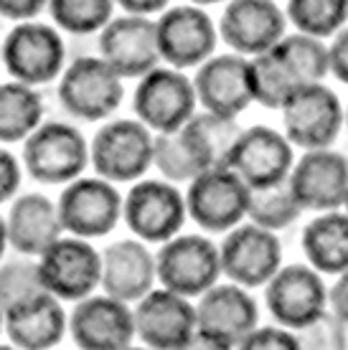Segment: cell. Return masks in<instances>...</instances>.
<instances>
[{
    "label": "cell",
    "instance_id": "cell-1",
    "mask_svg": "<svg viewBox=\"0 0 348 350\" xmlns=\"http://www.w3.org/2000/svg\"><path fill=\"white\" fill-rule=\"evenodd\" d=\"M328 69V49L321 38L308 33L288 36L249 62L254 102L267 109H282L297 89L321 81Z\"/></svg>",
    "mask_w": 348,
    "mask_h": 350
},
{
    "label": "cell",
    "instance_id": "cell-2",
    "mask_svg": "<svg viewBox=\"0 0 348 350\" xmlns=\"http://www.w3.org/2000/svg\"><path fill=\"white\" fill-rule=\"evenodd\" d=\"M260 323V310L242 284H214L196 305V342L203 348H242L244 338Z\"/></svg>",
    "mask_w": 348,
    "mask_h": 350
},
{
    "label": "cell",
    "instance_id": "cell-3",
    "mask_svg": "<svg viewBox=\"0 0 348 350\" xmlns=\"http://www.w3.org/2000/svg\"><path fill=\"white\" fill-rule=\"evenodd\" d=\"M0 59L13 79L31 87H41L61 77L66 44L61 38L59 28L31 18L10 28L3 41Z\"/></svg>",
    "mask_w": 348,
    "mask_h": 350
},
{
    "label": "cell",
    "instance_id": "cell-4",
    "mask_svg": "<svg viewBox=\"0 0 348 350\" xmlns=\"http://www.w3.org/2000/svg\"><path fill=\"white\" fill-rule=\"evenodd\" d=\"M89 163V145L74 124L41 122L23 140V170L38 183H69Z\"/></svg>",
    "mask_w": 348,
    "mask_h": 350
},
{
    "label": "cell",
    "instance_id": "cell-5",
    "mask_svg": "<svg viewBox=\"0 0 348 350\" xmlns=\"http://www.w3.org/2000/svg\"><path fill=\"white\" fill-rule=\"evenodd\" d=\"M125 87L122 77L102 56H82L61 71V107L84 122H99L122 105Z\"/></svg>",
    "mask_w": 348,
    "mask_h": 350
},
{
    "label": "cell",
    "instance_id": "cell-6",
    "mask_svg": "<svg viewBox=\"0 0 348 350\" xmlns=\"http://www.w3.org/2000/svg\"><path fill=\"white\" fill-rule=\"evenodd\" d=\"M89 160L99 178L132 183L153 165V135L140 120H112L99 127L89 148Z\"/></svg>",
    "mask_w": 348,
    "mask_h": 350
},
{
    "label": "cell",
    "instance_id": "cell-7",
    "mask_svg": "<svg viewBox=\"0 0 348 350\" xmlns=\"http://www.w3.org/2000/svg\"><path fill=\"white\" fill-rule=\"evenodd\" d=\"M252 188L232 167H209L188 180L186 208L209 234H224L239 226L249 211Z\"/></svg>",
    "mask_w": 348,
    "mask_h": 350
},
{
    "label": "cell",
    "instance_id": "cell-8",
    "mask_svg": "<svg viewBox=\"0 0 348 350\" xmlns=\"http://www.w3.org/2000/svg\"><path fill=\"white\" fill-rule=\"evenodd\" d=\"M158 282L183 297H201L221 277L219 246L201 234H175L156 254Z\"/></svg>",
    "mask_w": 348,
    "mask_h": 350
},
{
    "label": "cell",
    "instance_id": "cell-9",
    "mask_svg": "<svg viewBox=\"0 0 348 350\" xmlns=\"http://www.w3.org/2000/svg\"><path fill=\"white\" fill-rule=\"evenodd\" d=\"M122 203L125 201L112 180L79 175L64 185L56 206L66 234L82 239H102L120 224Z\"/></svg>",
    "mask_w": 348,
    "mask_h": 350
},
{
    "label": "cell",
    "instance_id": "cell-10",
    "mask_svg": "<svg viewBox=\"0 0 348 350\" xmlns=\"http://www.w3.org/2000/svg\"><path fill=\"white\" fill-rule=\"evenodd\" d=\"M38 271L46 292L61 302H79L102 282V254L89 239L61 237L38 256Z\"/></svg>",
    "mask_w": 348,
    "mask_h": 350
},
{
    "label": "cell",
    "instance_id": "cell-11",
    "mask_svg": "<svg viewBox=\"0 0 348 350\" xmlns=\"http://www.w3.org/2000/svg\"><path fill=\"white\" fill-rule=\"evenodd\" d=\"M122 216L145 244H163L186 224V196L171 180H138L122 203Z\"/></svg>",
    "mask_w": 348,
    "mask_h": 350
},
{
    "label": "cell",
    "instance_id": "cell-12",
    "mask_svg": "<svg viewBox=\"0 0 348 350\" xmlns=\"http://www.w3.org/2000/svg\"><path fill=\"white\" fill-rule=\"evenodd\" d=\"M346 122V112L333 89L315 81L297 89L282 107L285 137L303 150L331 148Z\"/></svg>",
    "mask_w": 348,
    "mask_h": 350
},
{
    "label": "cell",
    "instance_id": "cell-13",
    "mask_svg": "<svg viewBox=\"0 0 348 350\" xmlns=\"http://www.w3.org/2000/svg\"><path fill=\"white\" fill-rule=\"evenodd\" d=\"M196 89L181 69H153L140 77L132 109L140 122L156 132H175L196 114Z\"/></svg>",
    "mask_w": 348,
    "mask_h": 350
},
{
    "label": "cell",
    "instance_id": "cell-14",
    "mask_svg": "<svg viewBox=\"0 0 348 350\" xmlns=\"http://www.w3.org/2000/svg\"><path fill=\"white\" fill-rule=\"evenodd\" d=\"M132 312L135 333L148 348L183 350L196 342V307L173 289H150Z\"/></svg>",
    "mask_w": 348,
    "mask_h": 350
},
{
    "label": "cell",
    "instance_id": "cell-15",
    "mask_svg": "<svg viewBox=\"0 0 348 350\" xmlns=\"http://www.w3.org/2000/svg\"><path fill=\"white\" fill-rule=\"evenodd\" d=\"M219 256L221 274L252 289L267 284L277 274L282 264V244L270 228L260 224H239L221 241Z\"/></svg>",
    "mask_w": 348,
    "mask_h": 350
},
{
    "label": "cell",
    "instance_id": "cell-16",
    "mask_svg": "<svg viewBox=\"0 0 348 350\" xmlns=\"http://www.w3.org/2000/svg\"><path fill=\"white\" fill-rule=\"evenodd\" d=\"M69 335L82 350H125L135 340V312L112 295L79 299L69 315Z\"/></svg>",
    "mask_w": 348,
    "mask_h": 350
},
{
    "label": "cell",
    "instance_id": "cell-17",
    "mask_svg": "<svg viewBox=\"0 0 348 350\" xmlns=\"http://www.w3.org/2000/svg\"><path fill=\"white\" fill-rule=\"evenodd\" d=\"M264 299L275 323L300 330L325 312L328 289L310 264H288L267 282Z\"/></svg>",
    "mask_w": 348,
    "mask_h": 350
},
{
    "label": "cell",
    "instance_id": "cell-18",
    "mask_svg": "<svg viewBox=\"0 0 348 350\" xmlns=\"http://www.w3.org/2000/svg\"><path fill=\"white\" fill-rule=\"evenodd\" d=\"M99 56L122 79H140L160 62L158 23L148 16L127 13L112 18L99 33Z\"/></svg>",
    "mask_w": 348,
    "mask_h": 350
},
{
    "label": "cell",
    "instance_id": "cell-19",
    "mask_svg": "<svg viewBox=\"0 0 348 350\" xmlns=\"http://www.w3.org/2000/svg\"><path fill=\"white\" fill-rule=\"evenodd\" d=\"M293 142L264 124L242 132L227 163L249 188H267L285 180L293 173Z\"/></svg>",
    "mask_w": 348,
    "mask_h": 350
},
{
    "label": "cell",
    "instance_id": "cell-20",
    "mask_svg": "<svg viewBox=\"0 0 348 350\" xmlns=\"http://www.w3.org/2000/svg\"><path fill=\"white\" fill-rule=\"evenodd\" d=\"M158 23V49L173 69L201 66L216 49V28L199 5H178L166 10Z\"/></svg>",
    "mask_w": 348,
    "mask_h": 350
},
{
    "label": "cell",
    "instance_id": "cell-21",
    "mask_svg": "<svg viewBox=\"0 0 348 350\" xmlns=\"http://www.w3.org/2000/svg\"><path fill=\"white\" fill-rule=\"evenodd\" d=\"M3 330L13 348L49 350L56 348L69 330V315L61 299L51 292H36L3 310Z\"/></svg>",
    "mask_w": 348,
    "mask_h": 350
},
{
    "label": "cell",
    "instance_id": "cell-22",
    "mask_svg": "<svg viewBox=\"0 0 348 350\" xmlns=\"http://www.w3.org/2000/svg\"><path fill=\"white\" fill-rule=\"evenodd\" d=\"M288 18L275 0H229L219 21V33L229 49L257 56L285 38Z\"/></svg>",
    "mask_w": 348,
    "mask_h": 350
},
{
    "label": "cell",
    "instance_id": "cell-23",
    "mask_svg": "<svg viewBox=\"0 0 348 350\" xmlns=\"http://www.w3.org/2000/svg\"><path fill=\"white\" fill-rule=\"evenodd\" d=\"M290 183L305 211H336L348 193V160L328 148L305 150L293 165Z\"/></svg>",
    "mask_w": 348,
    "mask_h": 350
},
{
    "label": "cell",
    "instance_id": "cell-24",
    "mask_svg": "<svg viewBox=\"0 0 348 350\" xmlns=\"http://www.w3.org/2000/svg\"><path fill=\"white\" fill-rule=\"evenodd\" d=\"M193 89L203 109L224 117H236L254 102L249 62L236 51L209 56L193 77Z\"/></svg>",
    "mask_w": 348,
    "mask_h": 350
},
{
    "label": "cell",
    "instance_id": "cell-25",
    "mask_svg": "<svg viewBox=\"0 0 348 350\" xmlns=\"http://www.w3.org/2000/svg\"><path fill=\"white\" fill-rule=\"evenodd\" d=\"M158 280L156 256L142 239L112 241L102 252V282L99 287L122 302H138L145 297Z\"/></svg>",
    "mask_w": 348,
    "mask_h": 350
},
{
    "label": "cell",
    "instance_id": "cell-26",
    "mask_svg": "<svg viewBox=\"0 0 348 350\" xmlns=\"http://www.w3.org/2000/svg\"><path fill=\"white\" fill-rule=\"evenodd\" d=\"M5 226L10 249L26 256H41L64 234L59 206L41 193H23L13 198Z\"/></svg>",
    "mask_w": 348,
    "mask_h": 350
},
{
    "label": "cell",
    "instance_id": "cell-27",
    "mask_svg": "<svg viewBox=\"0 0 348 350\" xmlns=\"http://www.w3.org/2000/svg\"><path fill=\"white\" fill-rule=\"evenodd\" d=\"M303 254L323 274L348 271V213L323 211L303 228Z\"/></svg>",
    "mask_w": 348,
    "mask_h": 350
},
{
    "label": "cell",
    "instance_id": "cell-28",
    "mask_svg": "<svg viewBox=\"0 0 348 350\" xmlns=\"http://www.w3.org/2000/svg\"><path fill=\"white\" fill-rule=\"evenodd\" d=\"M181 132L199 160V165L209 170V167H227L229 155L244 130L234 117L203 109L201 114H193L181 127Z\"/></svg>",
    "mask_w": 348,
    "mask_h": 350
},
{
    "label": "cell",
    "instance_id": "cell-29",
    "mask_svg": "<svg viewBox=\"0 0 348 350\" xmlns=\"http://www.w3.org/2000/svg\"><path fill=\"white\" fill-rule=\"evenodd\" d=\"M44 96L23 81L0 84V142H23L44 122Z\"/></svg>",
    "mask_w": 348,
    "mask_h": 350
},
{
    "label": "cell",
    "instance_id": "cell-30",
    "mask_svg": "<svg viewBox=\"0 0 348 350\" xmlns=\"http://www.w3.org/2000/svg\"><path fill=\"white\" fill-rule=\"evenodd\" d=\"M303 206L295 198L293 183H290V175L285 180H279L275 185L267 188H252L249 196V211L247 216L252 224L270 228V231H279V228H288L290 224H295L303 213Z\"/></svg>",
    "mask_w": 348,
    "mask_h": 350
},
{
    "label": "cell",
    "instance_id": "cell-31",
    "mask_svg": "<svg viewBox=\"0 0 348 350\" xmlns=\"http://www.w3.org/2000/svg\"><path fill=\"white\" fill-rule=\"evenodd\" d=\"M114 0H49L53 26L71 36L97 33L112 21Z\"/></svg>",
    "mask_w": 348,
    "mask_h": 350
},
{
    "label": "cell",
    "instance_id": "cell-32",
    "mask_svg": "<svg viewBox=\"0 0 348 350\" xmlns=\"http://www.w3.org/2000/svg\"><path fill=\"white\" fill-rule=\"evenodd\" d=\"M288 21L300 33L328 38L348 21V0H288Z\"/></svg>",
    "mask_w": 348,
    "mask_h": 350
},
{
    "label": "cell",
    "instance_id": "cell-33",
    "mask_svg": "<svg viewBox=\"0 0 348 350\" xmlns=\"http://www.w3.org/2000/svg\"><path fill=\"white\" fill-rule=\"evenodd\" d=\"M153 165L171 183H186L203 173L181 130L153 135Z\"/></svg>",
    "mask_w": 348,
    "mask_h": 350
},
{
    "label": "cell",
    "instance_id": "cell-34",
    "mask_svg": "<svg viewBox=\"0 0 348 350\" xmlns=\"http://www.w3.org/2000/svg\"><path fill=\"white\" fill-rule=\"evenodd\" d=\"M36 292H44L38 256L18 254L13 259L0 262V307L16 305L21 299L31 297Z\"/></svg>",
    "mask_w": 348,
    "mask_h": 350
},
{
    "label": "cell",
    "instance_id": "cell-35",
    "mask_svg": "<svg viewBox=\"0 0 348 350\" xmlns=\"http://www.w3.org/2000/svg\"><path fill=\"white\" fill-rule=\"evenodd\" d=\"M300 348L310 350H338L348 348V325L336 312H323L310 325L295 330Z\"/></svg>",
    "mask_w": 348,
    "mask_h": 350
},
{
    "label": "cell",
    "instance_id": "cell-36",
    "mask_svg": "<svg viewBox=\"0 0 348 350\" xmlns=\"http://www.w3.org/2000/svg\"><path fill=\"white\" fill-rule=\"evenodd\" d=\"M264 348L297 350L300 342H297L295 333H290V327H254L242 342V350H264Z\"/></svg>",
    "mask_w": 348,
    "mask_h": 350
},
{
    "label": "cell",
    "instance_id": "cell-37",
    "mask_svg": "<svg viewBox=\"0 0 348 350\" xmlns=\"http://www.w3.org/2000/svg\"><path fill=\"white\" fill-rule=\"evenodd\" d=\"M23 180V165L13 152L0 148V203L13 201Z\"/></svg>",
    "mask_w": 348,
    "mask_h": 350
},
{
    "label": "cell",
    "instance_id": "cell-38",
    "mask_svg": "<svg viewBox=\"0 0 348 350\" xmlns=\"http://www.w3.org/2000/svg\"><path fill=\"white\" fill-rule=\"evenodd\" d=\"M44 8H49V0H0V18L21 23L44 13Z\"/></svg>",
    "mask_w": 348,
    "mask_h": 350
},
{
    "label": "cell",
    "instance_id": "cell-39",
    "mask_svg": "<svg viewBox=\"0 0 348 350\" xmlns=\"http://www.w3.org/2000/svg\"><path fill=\"white\" fill-rule=\"evenodd\" d=\"M328 66H331L333 77L348 87V28L333 38L331 49H328Z\"/></svg>",
    "mask_w": 348,
    "mask_h": 350
},
{
    "label": "cell",
    "instance_id": "cell-40",
    "mask_svg": "<svg viewBox=\"0 0 348 350\" xmlns=\"http://www.w3.org/2000/svg\"><path fill=\"white\" fill-rule=\"evenodd\" d=\"M328 305H331V312H336L348 325V271L338 274V282L328 292Z\"/></svg>",
    "mask_w": 348,
    "mask_h": 350
},
{
    "label": "cell",
    "instance_id": "cell-41",
    "mask_svg": "<svg viewBox=\"0 0 348 350\" xmlns=\"http://www.w3.org/2000/svg\"><path fill=\"white\" fill-rule=\"evenodd\" d=\"M125 13H135V16H153L166 10L168 0H114Z\"/></svg>",
    "mask_w": 348,
    "mask_h": 350
},
{
    "label": "cell",
    "instance_id": "cell-42",
    "mask_svg": "<svg viewBox=\"0 0 348 350\" xmlns=\"http://www.w3.org/2000/svg\"><path fill=\"white\" fill-rule=\"evenodd\" d=\"M8 226H5V219L0 216V262L5 259V249H8Z\"/></svg>",
    "mask_w": 348,
    "mask_h": 350
},
{
    "label": "cell",
    "instance_id": "cell-43",
    "mask_svg": "<svg viewBox=\"0 0 348 350\" xmlns=\"http://www.w3.org/2000/svg\"><path fill=\"white\" fill-rule=\"evenodd\" d=\"M193 5H214V3H221V0H191Z\"/></svg>",
    "mask_w": 348,
    "mask_h": 350
},
{
    "label": "cell",
    "instance_id": "cell-44",
    "mask_svg": "<svg viewBox=\"0 0 348 350\" xmlns=\"http://www.w3.org/2000/svg\"><path fill=\"white\" fill-rule=\"evenodd\" d=\"M3 320H5V317H3V307H0V335L5 333V330H3Z\"/></svg>",
    "mask_w": 348,
    "mask_h": 350
},
{
    "label": "cell",
    "instance_id": "cell-45",
    "mask_svg": "<svg viewBox=\"0 0 348 350\" xmlns=\"http://www.w3.org/2000/svg\"><path fill=\"white\" fill-rule=\"evenodd\" d=\"M343 208H346V213H348V193H346V201H343Z\"/></svg>",
    "mask_w": 348,
    "mask_h": 350
},
{
    "label": "cell",
    "instance_id": "cell-46",
    "mask_svg": "<svg viewBox=\"0 0 348 350\" xmlns=\"http://www.w3.org/2000/svg\"><path fill=\"white\" fill-rule=\"evenodd\" d=\"M346 122H348V112H346Z\"/></svg>",
    "mask_w": 348,
    "mask_h": 350
}]
</instances>
